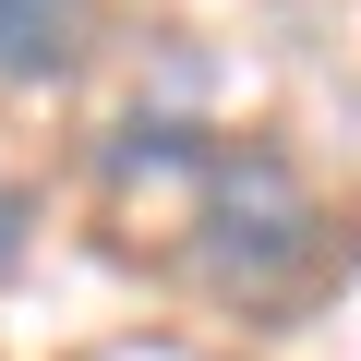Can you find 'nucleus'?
<instances>
[{
  "label": "nucleus",
  "mask_w": 361,
  "mask_h": 361,
  "mask_svg": "<svg viewBox=\"0 0 361 361\" xmlns=\"http://www.w3.org/2000/svg\"><path fill=\"white\" fill-rule=\"evenodd\" d=\"M205 205H193V265L217 301L241 313H301L337 265V217L313 205V180L277 157V145H205L193 157Z\"/></svg>",
  "instance_id": "obj_1"
},
{
  "label": "nucleus",
  "mask_w": 361,
  "mask_h": 361,
  "mask_svg": "<svg viewBox=\"0 0 361 361\" xmlns=\"http://www.w3.org/2000/svg\"><path fill=\"white\" fill-rule=\"evenodd\" d=\"M97 0H0V85H61L85 61Z\"/></svg>",
  "instance_id": "obj_2"
},
{
  "label": "nucleus",
  "mask_w": 361,
  "mask_h": 361,
  "mask_svg": "<svg viewBox=\"0 0 361 361\" xmlns=\"http://www.w3.org/2000/svg\"><path fill=\"white\" fill-rule=\"evenodd\" d=\"M25 241H37V205H25V180H13V169H0V277H13V265H25Z\"/></svg>",
  "instance_id": "obj_3"
}]
</instances>
